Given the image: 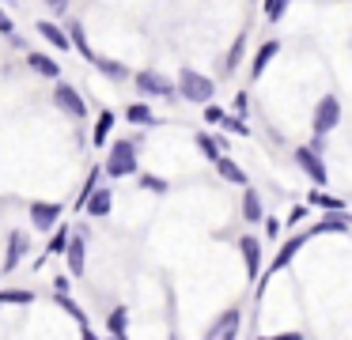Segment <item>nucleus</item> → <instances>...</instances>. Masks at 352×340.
I'll return each instance as SVG.
<instances>
[{"mask_svg":"<svg viewBox=\"0 0 352 340\" xmlns=\"http://www.w3.org/2000/svg\"><path fill=\"white\" fill-rule=\"evenodd\" d=\"M296 163H299V170H303L314 185H326V181H329V170H326V163H322V151H311L303 144V148H296Z\"/></svg>","mask_w":352,"mask_h":340,"instance_id":"6","label":"nucleus"},{"mask_svg":"<svg viewBox=\"0 0 352 340\" xmlns=\"http://www.w3.org/2000/svg\"><path fill=\"white\" fill-rule=\"evenodd\" d=\"M239 57H243V38H239V42H235V49H231V57H228V72H231V68L239 65Z\"/></svg>","mask_w":352,"mask_h":340,"instance_id":"38","label":"nucleus"},{"mask_svg":"<svg viewBox=\"0 0 352 340\" xmlns=\"http://www.w3.org/2000/svg\"><path fill=\"white\" fill-rule=\"evenodd\" d=\"M133 83H137V91L144 98H178L175 95V83L167 80V76H160L155 68H144V72L133 76Z\"/></svg>","mask_w":352,"mask_h":340,"instance_id":"4","label":"nucleus"},{"mask_svg":"<svg viewBox=\"0 0 352 340\" xmlns=\"http://www.w3.org/2000/svg\"><path fill=\"white\" fill-rule=\"evenodd\" d=\"M38 34L46 38L50 45H54V49H61V53H69V34H65V27H57L54 19H38Z\"/></svg>","mask_w":352,"mask_h":340,"instance_id":"15","label":"nucleus"},{"mask_svg":"<svg viewBox=\"0 0 352 340\" xmlns=\"http://www.w3.org/2000/svg\"><path fill=\"white\" fill-rule=\"evenodd\" d=\"M307 201H311V208H322V212H349L344 196H333V193H311Z\"/></svg>","mask_w":352,"mask_h":340,"instance_id":"23","label":"nucleus"},{"mask_svg":"<svg viewBox=\"0 0 352 340\" xmlns=\"http://www.w3.org/2000/svg\"><path fill=\"white\" fill-rule=\"evenodd\" d=\"M57 302H61V306L69 310V317L80 325V329H84V325H91V321H87V314H84V306H80V302L72 299V295H57Z\"/></svg>","mask_w":352,"mask_h":340,"instance_id":"28","label":"nucleus"},{"mask_svg":"<svg viewBox=\"0 0 352 340\" xmlns=\"http://www.w3.org/2000/svg\"><path fill=\"white\" fill-rule=\"evenodd\" d=\"M0 4H12V0H0Z\"/></svg>","mask_w":352,"mask_h":340,"instance_id":"44","label":"nucleus"},{"mask_svg":"<svg viewBox=\"0 0 352 340\" xmlns=\"http://www.w3.org/2000/svg\"><path fill=\"white\" fill-rule=\"evenodd\" d=\"M27 65H31L38 76H50V80H57V76H61V65H57L54 57H46V53H27Z\"/></svg>","mask_w":352,"mask_h":340,"instance_id":"20","label":"nucleus"},{"mask_svg":"<svg viewBox=\"0 0 352 340\" xmlns=\"http://www.w3.org/2000/svg\"><path fill=\"white\" fill-rule=\"evenodd\" d=\"M239 249H243V261H246V276L258 280L261 276V242L254 234H246V238H239Z\"/></svg>","mask_w":352,"mask_h":340,"instance_id":"11","label":"nucleus"},{"mask_svg":"<svg viewBox=\"0 0 352 340\" xmlns=\"http://www.w3.org/2000/svg\"><path fill=\"white\" fill-rule=\"evenodd\" d=\"M125 329H129V310L114 306L107 314V332H110V337H125Z\"/></svg>","mask_w":352,"mask_h":340,"instance_id":"24","label":"nucleus"},{"mask_svg":"<svg viewBox=\"0 0 352 340\" xmlns=\"http://www.w3.org/2000/svg\"><path fill=\"white\" fill-rule=\"evenodd\" d=\"M220 117H223V110L216 102H208L205 106V121H208V125H220Z\"/></svg>","mask_w":352,"mask_h":340,"instance_id":"37","label":"nucleus"},{"mask_svg":"<svg viewBox=\"0 0 352 340\" xmlns=\"http://www.w3.org/2000/svg\"><path fill=\"white\" fill-rule=\"evenodd\" d=\"M54 287H57V295H69V272H65V276H57Z\"/></svg>","mask_w":352,"mask_h":340,"instance_id":"40","label":"nucleus"},{"mask_svg":"<svg viewBox=\"0 0 352 340\" xmlns=\"http://www.w3.org/2000/svg\"><path fill=\"white\" fill-rule=\"evenodd\" d=\"M125 117H129L133 125H155V121H160V117H155V113L148 110L144 102H133V106H125Z\"/></svg>","mask_w":352,"mask_h":340,"instance_id":"27","label":"nucleus"},{"mask_svg":"<svg viewBox=\"0 0 352 340\" xmlns=\"http://www.w3.org/2000/svg\"><path fill=\"white\" fill-rule=\"evenodd\" d=\"M276 53H280V42H265L258 53H254V60H250V80H258V76L265 72V68H269V60H273Z\"/></svg>","mask_w":352,"mask_h":340,"instance_id":"19","label":"nucleus"},{"mask_svg":"<svg viewBox=\"0 0 352 340\" xmlns=\"http://www.w3.org/2000/svg\"><path fill=\"white\" fill-rule=\"evenodd\" d=\"M261 223H265V238H269V242L280 238V219H276V216H265Z\"/></svg>","mask_w":352,"mask_h":340,"instance_id":"33","label":"nucleus"},{"mask_svg":"<svg viewBox=\"0 0 352 340\" xmlns=\"http://www.w3.org/2000/svg\"><path fill=\"white\" fill-rule=\"evenodd\" d=\"M212 166L220 170V178H223V181H231V185H250V178H246V170H243V166H239L231 155H220Z\"/></svg>","mask_w":352,"mask_h":340,"instance_id":"14","label":"nucleus"},{"mask_svg":"<svg viewBox=\"0 0 352 340\" xmlns=\"http://www.w3.org/2000/svg\"><path fill=\"white\" fill-rule=\"evenodd\" d=\"M307 238H311V231H303V234H296V238H288V242H284V246L280 249H276V257H273V264H269V269H273V272H280L284 269V264H288L292 261V257H296V249L299 246H303V242Z\"/></svg>","mask_w":352,"mask_h":340,"instance_id":"18","label":"nucleus"},{"mask_svg":"<svg viewBox=\"0 0 352 340\" xmlns=\"http://www.w3.org/2000/svg\"><path fill=\"white\" fill-rule=\"evenodd\" d=\"M57 219H61V204H54V201H34L31 204V223L38 227V231H54Z\"/></svg>","mask_w":352,"mask_h":340,"instance_id":"9","label":"nucleus"},{"mask_svg":"<svg viewBox=\"0 0 352 340\" xmlns=\"http://www.w3.org/2000/svg\"><path fill=\"white\" fill-rule=\"evenodd\" d=\"M197 148H201V155H205L208 163H216V159L223 155V151H220V144H216L208 133H197Z\"/></svg>","mask_w":352,"mask_h":340,"instance_id":"29","label":"nucleus"},{"mask_svg":"<svg viewBox=\"0 0 352 340\" xmlns=\"http://www.w3.org/2000/svg\"><path fill=\"white\" fill-rule=\"evenodd\" d=\"M239 321H243V314H239V310H223V314L216 317L212 325H208L205 340H235V332H239Z\"/></svg>","mask_w":352,"mask_h":340,"instance_id":"8","label":"nucleus"},{"mask_svg":"<svg viewBox=\"0 0 352 340\" xmlns=\"http://www.w3.org/2000/svg\"><path fill=\"white\" fill-rule=\"evenodd\" d=\"M87 231L84 227H72L69 231V246H65V264H69V276H84V269H87Z\"/></svg>","mask_w":352,"mask_h":340,"instance_id":"3","label":"nucleus"},{"mask_svg":"<svg viewBox=\"0 0 352 340\" xmlns=\"http://www.w3.org/2000/svg\"><path fill=\"white\" fill-rule=\"evenodd\" d=\"M46 8H54L57 15H65V12H69V0H46Z\"/></svg>","mask_w":352,"mask_h":340,"instance_id":"41","label":"nucleus"},{"mask_svg":"<svg viewBox=\"0 0 352 340\" xmlns=\"http://www.w3.org/2000/svg\"><path fill=\"white\" fill-rule=\"evenodd\" d=\"M0 34H16V19H12V15L8 12H4V8H0Z\"/></svg>","mask_w":352,"mask_h":340,"instance_id":"34","label":"nucleus"},{"mask_svg":"<svg viewBox=\"0 0 352 340\" xmlns=\"http://www.w3.org/2000/svg\"><path fill=\"white\" fill-rule=\"evenodd\" d=\"M110 128H114V110H102L99 121H95V128H91V144H95V148H102V144L110 140Z\"/></svg>","mask_w":352,"mask_h":340,"instance_id":"22","label":"nucleus"},{"mask_svg":"<svg viewBox=\"0 0 352 340\" xmlns=\"http://www.w3.org/2000/svg\"><path fill=\"white\" fill-rule=\"evenodd\" d=\"M288 4H292V0H265V19L276 23V19L284 15V8H288Z\"/></svg>","mask_w":352,"mask_h":340,"instance_id":"32","label":"nucleus"},{"mask_svg":"<svg viewBox=\"0 0 352 340\" xmlns=\"http://www.w3.org/2000/svg\"><path fill=\"white\" fill-rule=\"evenodd\" d=\"M31 249V234L27 231H8V257H4V272H16V264Z\"/></svg>","mask_w":352,"mask_h":340,"instance_id":"10","label":"nucleus"},{"mask_svg":"<svg viewBox=\"0 0 352 340\" xmlns=\"http://www.w3.org/2000/svg\"><path fill=\"white\" fill-rule=\"evenodd\" d=\"M246 110H250V95H246V91H239V95H235V117H243Z\"/></svg>","mask_w":352,"mask_h":340,"instance_id":"36","label":"nucleus"},{"mask_svg":"<svg viewBox=\"0 0 352 340\" xmlns=\"http://www.w3.org/2000/svg\"><path fill=\"white\" fill-rule=\"evenodd\" d=\"M175 95L186 98V102H205L208 106V98L216 95V83L208 80V76L193 72V68H182V76H178V83H175Z\"/></svg>","mask_w":352,"mask_h":340,"instance_id":"1","label":"nucleus"},{"mask_svg":"<svg viewBox=\"0 0 352 340\" xmlns=\"http://www.w3.org/2000/svg\"><path fill=\"white\" fill-rule=\"evenodd\" d=\"M65 34H72V38H69V42H72V45H76V49H80V53H84V57H87V60H95V57H99V53H95V49H91V45H87V34H84V23H80V19H72V23H69V30H65Z\"/></svg>","mask_w":352,"mask_h":340,"instance_id":"21","label":"nucleus"},{"mask_svg":"<svg viewBox=\"0 0 352 340\" xmlns=\"http://www.w3.org/2000/svg\"><path fill=\"white\" fill-rule=\"evenodd\" d=\"M133 170H137V140L110 144V155H107V163H102V174H110V178H129Z\"/></svg>","mask_w":352,"mask_h":340,"instance_id":"2","label":"nucleus"},{"mask_svg":"<svg viewBox=\"0 0 352 340\" xmlns=\"http://www.w3.org/2000/svg\"><path fill=\"white\" fill-rule=\"evenodd\" d=\"M140 185L148 189V193H167V178H160V174H140Z\"/></svg>","mask_w":352,"mask_h":340,"instance_id":"31","label":"nucleus"},{"mask_svg":"<svg viewBox=\"0 0 352 340\" xmlns=\"http://www.w3.org/2000/svg\"><path fill=\"white\" fill-rule=\"evenodd\" d=\"M54 102H57V110H65L69 117H87V102L80 98V91L72 87V83H57V87H54Z\"/></svg>","mask_w":352,"mask_h":340,"instance_id":"7","label":"nucleus"},{"mask_svg":"<svg viewBox=\"0 0 352 340\" xmlns=\"http://www.w3.org/2000/svg\"><path fill=\"white\" fill-rule=\"evenodd\" d=\"M243 219L246 223H261L265 219V204H261L258 189H243Z\"/></svg>","mask_w":352,"mask_h":340,"instance_id":"17","label":"nucleus"},{"mask_svg":"<svg viewBox=\"0 0 352 340\" xmlns=\"http://www.w3.org/2000/svg\"><path fill=\"white\" fill-rule=\"evenodd\" d=\"M220 128H228V133H235V136H250V125H246L243 117H235V113H223Z\"/></svg>","mask_w":352,"mask_h":340,"instance_id":"30","label":"nucleus"},{"mask_svg":"<svg viewBox=\"0 0 352 340\" xmlns=\"http://www.w3.org/2000/svg\"><path fill=\"white\" fill-rule=\"evenodd\" d=\"M110 208H114V193H110L107 185H99L91 196H87V204H84V212H87L91 219H107Z\"/></svg>","mask_w":352,"mask_h":340,"instance_id":"12","label":"nucleus"},{"mask_svg":"<svg viewBox=\"0 0 352 340\" xmlns=\"http://www.w3.org/2000/svg\"><path fill=\"white\" fill-rule=\"evenodd\" d=\"M65 246H69V227H54V231H50V242H46V253L34 257V269H42L50 257H61Z\"/></svg>","mask_w":352,"mask_h":340,"instance_id":"13","label":"nucleus"},{"mask_svg":"<svg viewBox=\"0 0 352 340\" xmlns=\"http://www.w3.org/2000/svg\"><path fill=\"white\" fill-rule=\"evenodd\" d=\"M91 65L99 68L102 76H110V80H129V68H125L122 60H110V57H95Z\"/></svg>","mask_w":352,"mask_h":340,"instance_id":"25","label":"nucleus"},{"mask_svg":"<svg viewBox=\"0 0 352 340\" xmlns=\"http://www.w3.org/2000/svg\"><path fill=\"white\" fill-rule=\"evenodd\" d=\"M110 340H125V337H110Z\"/></svg>","mask_w":352,"mask_h":340,"instance_id":"43","label":"nucleus"},{"mask_svg":"<svg viewBox=\"0 0 352 340\" xmlns=\"http://www.w3.org/2000/svg\"><path fill=\"white\" fill-rule=\"evenodd\" d=\"M80 340H99V337H95V329H91V325H84V329H80Z\"/></svg>","mask_w":352,"mask_h":340,"instance_id":"42","label":"nucleus"},{"mask_svg":"<svg viewBox=\"0 0 352 340\" xmlns=\"http://www.w3.org/2000/svg\"><path fill=\"white\" fill-rule=\"evenodd\" d=\"M303 219H307V208H303V204H296V208L288 212V219H284V223H288V227H299Z\"/></svg>","mask_w":352,"mask_h":340,"instance_id":"35","label":"nucleus"},{"mask_svg":"<svg viewBox=\"0 0 352 340\" xmlns=\"http://www.w3.org/2000/svg\"><path fill=\"white\" fill-rule=\"evenodd\" d=\"M352 227V216L349 212H326L318 223L311 227V234H326V231H349Z\"/></svg>","mask_w":352,"mask_h":340,"instance_id":"16","label":"nucleus"},{"mask_svg":"<svg viewBox=\"0 0 352 340\" xmlns=\"http://www.w3.org/2000/svg\"><path fill=\"white\" fill-rule=\"evenodd\" d=\"M34 302V291H23V287H4L0 291V306H27Z\"/></svg>","mask_w":352,"mask_h":340,"instance_id":"26","label":"nucleus"},{"mask_svg":"<svg viewBox=\"0 0 352 340\" xmlns=\"http://www.w3.org/2000/svg\"><path fill=\"white\" fill-rule=\"evenodd\" d=\"M261 340H307L303 332H276V337H261Z\"/></svg>","mask_w":352,"mask_h":340,"instance_id":"39","label":"nucleus"},{"mask_svg":"<svg viewBox=\"0 0 352 340\" xmlns=\"http://www.w3.org/2000/svg\"><path fill=\"white\" fill-rule=\"evenodd\" d=\"M314 136H329L337 125H341V102H337L333 95L318 98V106H314Z\"/></svg>","mask_w":352,"mask_h":340,"instance_id":"5","label":"nucleus"}]
</instances>
